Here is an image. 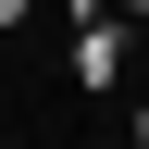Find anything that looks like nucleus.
Here are the masks:
<instances>
[{"label":"nucleus","instance_id":"f257e3e1","mask_svg":"<svg viewBox=\"0 0 149 149\" xmlns=\"http://www.w3.org/2000/svg\"><path fill=\"white\" fill-rule=\"evenodd\" d=\"M112 62H124V25H87L74 37V74H87V87H112Z\"/></svg>","mask_w":149,"mask_h":149},{"label":"nucleus","instance_id":"f03ea898","mask_svg":"<svg viewBox=\"0 0 149 149\" xmlns=\"http://www.w3.org/2000/svg\"><path fill=\"white\" fill-rule=\"evenodd\" d=\"M0 25H25V0H0Z\"/></svg>","mask_w":149,"mask_h":149},{"label":"nucleus","instance_id":"7ed1b4c3","mask_svg":"<svg viewBox=\"0 0 149 149\" xmlns=\"http://www.w3.org/2000/svg\"><path fill=\"white\" fill-rule=\"evenodd\" d=\"M137 149H149V112H137Z\"/></svg>","mask_w":149,"mask_h":149},{"label":"nucleus","instance_id":"20e7f679","mask_svg":"<svg viewBox=\"0 0 149 149\" xmlns=\"http://www.w3.org/2000/svg\"><path fill=\"white\" fill-rule=\"evenodd\" d=\"M124 13H149V0H124Z\"/></svg>","mask_w":149,"mask_h":149}]
</instances>
